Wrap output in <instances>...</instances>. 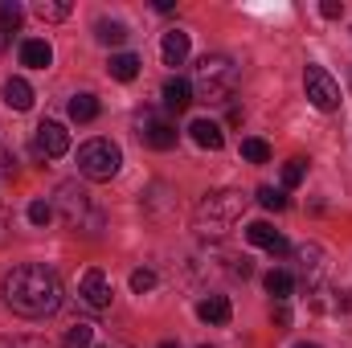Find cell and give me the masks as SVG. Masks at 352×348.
<instances>
[{"label": "cell", "mask_w": 352, "mask_h": 348, "mask_svg": "<svg viewBox=\"0 0 352 348\" xmlns=\"http://www.w3.org/2000/svg\"><path fill=\"white\" fill-rule=\"evenodd\" d=\"M160 54H164V66H180V62L188 58V33H184V29L164 33V45H160Z\"/></svg>", "instance_id": "15"}, {"label": "cell", "mask_w": 352, "mask_h": 348, "mask_svg": "<svg viewBox=\"0 0 352 348\" xmlns=\"http://www.w3.org/2000/svg\"><path fill=\"white\" fill-rule=\"evenodd\" d=\"M4 102H8L12 111H29V107H33V87H29L25 78H8V83H4Z\"/></svg>", "instance_id": "16"}, {"label": "cell", "mask_w": 352, "mask_h": 348, "mask_svg": "<svg viewBox=\"0 0 352 348\" xmlns=\"http://www.w3.org/2000/svg\"><path fill=\"white\" fill-rule=\"evenodd\" d=\"M152 287H156V274H152V270H135V274H131V291H135V295H144V291H152Z\"/></svg>", "instance_id": "30"}, {"label": "cell", "mask_w": 352, "mask_h": 348, "mask_svg": "<svg viewBox=\"0 0 352 348\" xmlns=\"http://www.w3.org/2000/svg\"><path fill=\"white\" fill-rule=\"evenodd\" d=\"M0 348H50L41 336H0Z\"/></svg>", "instance_id": "28"}, {"label": "cell", "mask_w": 352, "mask_h": 348, "mask_svg": "<svg viewBox=\"0 0 352 348\" xmlns=\"http://www.w3.org/2000/svg\"><path fill=\"white\" fill-rule=\"evenodd\" d=\"M320 12H324L328 21H336V17H344V4H340V0H324V4H320Z\"/></svg>", "instance_id": "32"}, {"label": "cell", "mask_w": 352, "mask_h": 348, "mask_svg": "<svg viewBox=\"0 0 352 348\" xmlns=\"http://www.w3.org/2000/svg\"><path fill=\"white\" fill-rule=\"evenodd\" d=\"M70 119H74V123L98 119V98H94V94H74V98H70Z\"/></svg>", "instance_id": "19"}, {"label": "cell", "mask_w": 352, "mask_h": 348, "mask_svg": "<svg viewBox=\"0 0 352 348\" xmlns=\"http://www.w3.org/2000/svg\"><path fill=\"white\" fill-rule=\"evenodd\" d=\"M188 135H192L201 148H209V152L226 148V131H221L213 119H192V123H188Z\"/></svg>", "instance_id": "10"}, {"label": "cell", "mask_w": 352, "mask_h": 348, "mask_svg": "<svg viewBox=\"0 0 352 348\" xmlns=\"http://www.w3.org/2000/svg\"><path fill=\"white\" fill-rule=\"evenodd\" d=\"M192 87H197L201 98H209V102L234 98V90H238V62L226 58V54H205L197 62V70H192Z\"/></svg>", "instance_id": "3"}, {"label": "cell", "mask_w": 352, "mask_h": 348, "mask_svg": "<svg viewBox=\"0 0 352 348\" xmlns=\"http://www.w3.org/2000/svg\"><path fill=\"white\" fill-rule=\"evenodd\" d=\"M246 238H250L254 246H263V250H270V246H274V242H278L283 234H278V230H274L270 221H250V226H246Z\"/></svg>", "instance_id": "21"}, {"label": "cell", "mask_w": 352, "mask_h": 348, "mask_svg": "<svg viewBox=\"0 0 352 348\" xmlns=\"http://www.w3.org/2000/svg\"><path fill=\"white\" fill-rule=\"evenodd\" d=\"M8 226H12V221H8V217L0 213V242H8Z\"/></svg>", "instance_id": "34"}, {"label": "cell", "mask_w": 352, "mask_h": 348, "mask_svg": "<svg viewBox=\"0 0 352 348\" xmlns=\"http://www.w3.org/2000/svg\"><path fill=\"white\" fill-rule=\"evenodd\" d=\"M188 102H192V83H184V78H168L164 83V107L180 115V111H188Z\"/></svg>", "instance_id": "14"}, {"label": "cell", "mask_w": 352, "mask_h": 348, "mask_svg": "<svg viewBox=\"0 0 352 348\" xmlns=\"http://www.w3.org/2000/svg\"><path fill=\"white\" fill-rule=\"evenodd\" d=\"M78 295L87 299L94 312H102V307H111V279L102 274V270H94L90 266L87 274H82V283H78Z\"/></svg>", "instance_id": "9"}, {"label": "cell", "mask_w": 352, "mask_h": 348, "mask_svg": "<svg viewBox=\"0 0 352 348\" xmlns=\"http://www.w3.org/2000/svg\"><path fill=\"white\" fill-rule=\"evenodd\" d=\"M0 295H4V303H8L16 316H25V320L54 316V312L62 307V283H58V274H54L50 266H41V262H21V266H12V270L4 274V283H0Z\"/></svg>", "instance_id": "1"}, {"label": "cell", "mask_w": 352, "mask_h": 348, "mask_svg": "<svg viewBox=\"0 0 352 348\" xmlns=\"http://www.w3.org/2000/svg\"><path fill=\"white\" fill-rule=\"evenodd\" d=\"M140 140L156 152H168V148H176V127L160 115H144L140 119Z\"/></svg>", "instance_id": "7"}, {"label": "cell", "mask_w": 352, "mask_h": 348, "mask_svg": "<svg viewBox=\"0 0 352 348\" xmlns=\"http://www.w3.org/2000/svg\"><path fill=\"white\" fill-rule=\"evenodd\" d=\"M33 12H37L41 21H66V17H70V4H66V0H37Z\"/></svg>", "instance_id": "23"}, {"label": "cell", "mask_w": 352, "mask_h": 348, "mask_svg": "<svg viewBox=\"0 0 352 348\" xmlns=\"http://www.w3.org/2000/svg\"><path fill=\"white\" fill-rule=\"evenodd\" d=\"M119 168H123V152L111 140H87L78 148V173L87 180H111Z\"/></svg>", "instance_id": "5"}, {"label": "cell", "mask_w": 352, "mask_h": 348, "mask_svg": "<svg viewBox=\"0 0 352 348\" xmlns=\"http://www.w3.org/2000/svg\"><path fill=\"white\" fill-rule=\"evenodd\" d=\"M246 213V197L234 193V188H217V193H205L197 213H192V226L201 238H221L234 230V221Z\"/></svg>", "instance_id": "2"}, {"label": "cell", "mask_w": 352, "mask_h": 348, "mask_svg": "<svg viewBox=\"0 0 352 348\" xmlns=\"http://www.w3.org/2000/svg\"><path fill=\"white\" fill-rule=\"evenodd\" d=\"M291 287H295V279H291V270H270V274H266V291L274 295V303H287V295H291Z\"/></svg>", "instance_id": "20"}, {"label": "cell", "mask_w": 352, "mask_h": 348, "mask_svg": "<svg viewBox=\"0 0 352 348\" xmlns=\"http://www.w3.org/2000/svg\"><path fill=\"white\" fill-rule=\"evenodd\" d=\"M107 70H111V78H119V83H131V78L140 74V58H135V54H115Z\"/></svg>", "instance_id": "18"}, {"label": "cell", "mask_w": 352, "mask_h": 348, "mask_svg": "<svg viewBox=\"0 0 352 348\" xmlns=\"http://www.w3.org/2000/svg\"><path fill=\"white\" fill-rule=\"evenodd\" d=\"M50 62H54V50H50V41H41V37H29V41L21 45V66L45 70Z\"/></svg>", "instance_id": "12"}, {"label": "cell", "mask_w": 352, "mask_h": 348, "mask_svg": "<svg viewBox=\"0 0 352 348\" xmlns=\"http://www.w3.org/2000/svg\"><path fill=\"white\" fill-rule=\"evenodd\" d=\"M270 320H274V328H278V332H283V328H291V312H287V303H274Z\"/></svg>", "instance_id": "31"}, {"label": "cell", "mask_w": 352, "mask_h": 348, "mask_svg": "<svg viewBox=\"0 0 352 348\" xmlns=\"http://www.w3.org/2000/svg\"><path fill=\"white\" fill-rule=\"evenodd\" d=\"M37 156H66V148H70V131L62 127V123H54V119H45L41 127H37Z\"/></svg>", "instance_id": "8"}, {"label": "cell", "mask_w": 352, "mask_h": 348, "mask_svg": "<svg viewBox=\"0 0 352 348\" xmlns=\"http://www.w3.org/2000/svg\"><path fill=\"white\" fill-rule=\"evenodd\" d=\"M58 213H62V221L74 230V234H98L102 230V209L94 205V197H90L87 188H78L74 180H66V184H58Z\"/></svg>", "instance_id": "4"}, {"label": "cell", "mask_w": 352, "mask_h": 348, "mask_svg": "<svg viewBox=\"0 0 352 348\" xmlns=\"http://www.w3.org/2000/svg\"><path fill=\"white\" fill-rule=\"evenodd\" d=\"M295 348H320V345H295Z\"/></svg>", "instance_id": "36"}, {"label": "cell", "mask_w": 352, "mask_h": 348, "mask_svg": "<svg viewBox=\"0 0 352 348\" xmlns=\"http://www.w3.org/2000/svg\"><path fill=\"white\" fill-rule=\"evenodd\" d=\"M242 156L250 164H266L270 160V148H266V140H242Z\"/></svg>", "instance_id": "25"}, {"label": "cell", "mask_w": 352, "mask_h": 348, "mask_svg": "<svg viewBox=\"0 0 352 348\" xmlns=\"http://www.w3.org/2000/svg\"><path fill=\"white\" fill-rule=\"evenodd\" d=\"M303 87H307L311 107H320V111H336L340 107V87L332 83V74L324 66H307L303 70Z\"/></svg>", "instance_id": "6"}, {"label": "cell", "mask_w": 352, "mask_h": 348, "mask_svg": "<svg viewBox=\"0 0 352 348\" xmlns=\"http://www.w3.org/2000/svg\"><path fill=\"white\" fill-rule=\"evenodd\" d=\"M90 340H94V328H90V324H74V328L66 332L62 348H90Z\"/></svg>", "instance_id": "24"}, {"label": "cell", "mask_w": 352, "mask_h": 348, "mask_svg": "<svg viewBox=\"0 0 352 348\" xmlns=\"http://www.w3.org/2000/svg\"><path fill=\"white\" fill-rule=\"evenodd\" d=\"M29 221H33V226H50V221H54V205H50V201H33V205H29Z\"/></svg>", "instance_id": "27"}, {"label": "cell", "mask_w": 352, "mask_h": 348, "mask_svg": "<svg viewBox=\"0 0 352 348\" xmlns=\"http://www.w3.org/2000/svg\"><path fill=\"white\" fill-rule=\"evenodd\" d=\"M16 29H21V4L16 0H0V41H12Z\"/></svg>", "instance_id": "17"}, {"label": "cell", "mask_w": 352, "mask_h": 348, "mask_svg": "<svg viewBox=\"0 0 352 348\" xmlns=\"http://www.w3.org/2000/svg\"><path fill=\"white\" fill-rule=\"evenodd\" d=\"M258 205L263 209H287V197L278 188H258Z\"/></svg>", "instance_id": "29"}, {"label": "cell", "mask_w": 352, "mask_h": 348, "mask_svg": "<svg viewBox=\"0 0 352 348\" xmlns=\"http://www.w3.org/2000/svg\"><path fill=\"white\" fill-rule=\"evenodd\" d=\"M201 348H209V345H201Z\"/></svg>", "instance_id": "37"}, {"label": "cell", "mask_w": 352, "mask_h": 348, "mask_svg": "<svg viewBox=\"0 0 352 348\" xmlns=\"http://www.w3.org/2000/svg\"><path fill=\"white\" fill-rule=\"evenodd\" d=\"M270 254H274V259H283V254H291V246H287V238H278V242L270 246Z\"/></svg>", "instance_id": "33"}, {"label": "cell", "mask_w": 352, "mask_h": 348, "mask_svg": "<svg viewBox=\"0 0 352 348\" xmlns=\"http://www.w3.org/2000/svg\"><path fill=\"white\" fill-rule=\"evenodd\" d=\"M197 316H201L205 324H230L234 307H230V299H226V295H209V299H201V303H197Z\"/></svg>", "instance_id": "13"}, {"label": "cell", "mask_w": 352, "mask_h": 348, "mask_svg": "<svg viewBox=\"0 0 352 348\" xmlns=\"http://www.w3.org/2000/svg\"><path fill=\"white\" fill-rule=\"evenodd\" d=\"M295 259H299V274H303V283L316 287V283H320V270H324V250H320V246H299Z\"/></svg>", "instance_id": "11"}, {"label": "cell", "mask_w": 352, "mask_h": 348, "mask_svg": "<svg viewBox=\"0 0 352 348\" xmlns=\"http://www.w3.org/2000/svg\"><path fill=\"white\" fill-rule=\"evenodd\" d=\"M303 176H307V164H303V160H287V164H283V184H287V188L303 184Z\"/></svg>", "instance_id": "26"}, {"label": "cell", "mask_w": 352, "mask_h": 348, "mask_svg": "<svg viewBox=\"0 0 352 348\" xmlns=\"http://www.w3.org/2000/svg\"><path fill=\"white\" fill-rule=\"evenodd\" d=\"M94 33H98L102 45H123V41H127V25H123V21H98Z\"/></svg>", "instance_id": "22"}, {"label": "cell", "mask_w": 352, "mask_h": 348, "mask_svg": "<svg viewBox=\"0 0 352 348\" xmlns=\"http://www.w3.org/2000/svg\"><path fill=\"white\" fill-rule=\"evenodd\" d=\"M160 348H180V345H176V340H164V345H160Z\"/></svg>", "instance_id": "35"}]
</instances>
